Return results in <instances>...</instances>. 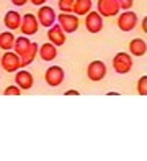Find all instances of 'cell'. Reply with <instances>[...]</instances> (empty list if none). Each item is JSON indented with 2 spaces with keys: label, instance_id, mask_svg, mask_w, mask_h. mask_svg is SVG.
Masks as SVG:
<instances>
[{
  "label": "cell",
  "instance_id": "6da1fadb",
  "mask_svg": "<svg viewBox=\"0 0 147 161\" xmlns=\"http://www.w3.org/2000/svg\"><path fill=\"white\" fill-rule=\"evenodd\" d=\"M56 21L59 23V26L62 28V31L65 35H70L74 31H77L79 30V17L77 15H74V13H61Z\"/></svg>",
  "mask_w": 147,
  "mask_h": 161
},
{
  "label": "cell",
  "instance_id": "7a4b0ae2",
  "mask_svg": "<svg viewBox=\"0 0 147 161\" xmlns=\"http://www.w3.org/2000/svg\"><path fill=\"white\" fill-rule=\"evenodd\" d=\"M132 58L129 53H118L114 58H113V68L118 74H128V72L132 69Z\"/></svg>",
  "mask_w": 147,
  "mask_h": 161
},
{
  "label": "cell",
  "instance_id": "3957f363",
  "mask_svg": "<svg viewBox=\"0 0 147 161\" xmlns=\"http://www.w3.org/2000/svg\"><path fill=\"white\" fill-rule=\"evenodd\" d=\"M18 30H21L23 36H33V35H36L38 30H39V23H38L36 15H33V13H26V15H23V17H21V23H20Z\"/></svg>",
  "mask_w": 147,
  "mask_h": 161
},
{
  "label": "cell",
  "instance_id": "277c9868",
  "mask_svg": "<svg viewBox=\"0 0 147 161\" xmlns=\"http://www.w3.org/2000/svg\"><path fill=\"white\" fill-rule=\"evenodd\" d=\"M65 72L61 66H49L44 72V79H46V84L51 87H59L64 82Z\"/></svg>",
  "mask_w": 147,
  "mask_h": 161
},
{
  "label": "cell",
  "instance_id": "5b68a950",
  "mask_svg": "<svg viewBox=\"0 0 147 161\" xmlns=\"http://www.w3.org/2000/svg\"><path fill=\"white\" fill-rule=\"evenodd\" d=\"M137 25V15L134 12H129V10H124L119 13L118 17V28L121 31L128 33V31H132Z\"/></svg>",
  "mask_w": 147,
  "mask_h": 161
},
{
  "label": "cell",
  "instance_id": "8992f818",
  "mask_svg": "<svg viewBox=\"0 0 147 161\" xmlns=\"http://www.w3.org/2000/svg\"><path fill=\"white\" fill-rule=\"evenodd\" d=\"M0 64H2L5 72H17L21 68L20 56L17 53H12V51H7L0 56Z\"/></svg>",
  "mask_w": 147,
  "mask_h": 161
},
{
  "label": "cell",
  "instance_id": "52a82bcc",
  "mask_svg": "<svg viewBox=\"0 0 147 161\" xmlns=\"http://www.w3.org/2000/svg\"><path fill=\"white\" fill-rule=\"evenodd\" d=\"M85 28L88 33L92 35H97L103 30V17L100 15L98 12H93L90 10L85 15Z\"/></svg>",
  "mask_w": 147,
  "mask_h": 161
},
{
  "label": "cell",
  "instance_id": "ba28073f",
  "mask_svg": "<svg viewBox=\"0 0 147 161\" xmlns=\"http://www.w3.org/2000/svg\"><path fill=\"white\" fill-rule=\"evenodd\" d=\"M36 18H38V23L41 26L49 28V26H53L56 23L57 15H56V12H54L53 7H49V5L44 3V5L39 7V12H38V15H36Z\"/></svg>",
  "mask_w": 147,
  "mask_h": 161
},
{
  "label": "cell",
  "instance_id": "9c48e42d",
  "mask_svg": "<svg viewBox=\"0 0 147 161\" xmlns=\"http://www.w3.org/2000/svg\"><path fill=\"white\" fill-rule=\"evenodd\" d=\"M97 12L105 18H111L116 17L119 12V5L118 0H98L97 2Z\"/></svg>",
  "mask_w": 147,
  "mask_h": 161
},
{
  "label": "cell",
  "instance_id": "30bf717a",
  "mask_svg": "<svg viewBox=\"0 0 147 161\" xmlns=\"http://www.w3.org/2000/svg\"><path fill=\"white\" fill-rule=\"evenodd\" d=\"M87 76L90 80H93V82H98V80H101L103 77L106 76V66L103 61L97 59V61H92L90 64H88L87 68Z\"/></svg>",
  "mask_w": 147,
  "mask_h": 161
},
{
  "label": "cell",
  "instance_id": "8fae6325",
  "mask_svg": "<svg viewBox=\"0 0 147 161\" xmlns=\"http://www.w3.org/2000/svg\"><path fill=\"white\" fill-rule=\"evenodd\" d=\"M48 40L49 43H53L54 46H62L65 45V33L62 31V28L59 26V23L53 25V26H49V30H48Z\"/></svg>",
  "mask_w": 147,
  "mask_h": 161
},
{
  "label": "cell",
  "instance_id": "7c38bea8",
  "mask_svg": "<svg viewBox=\"0 0 147 161\" xmlns=\"http://www.w3.org/2000/svg\"><path fill=\"white\" fill-rule=\"evenodd\" d=\"M15 82L20 87L21 91H29L34 84V79H33V74L28 71H17V76H15Z\"/></svg>",
  "mask_w": 147,
  "mask_h": 161
},
{
  "label": "cell",
  "instance_id": "4fadbf2b",
  "mask_svg": "<svg viewBox=\"0 0 147 161\" xmlns=\"http://www.w3.org/2000/svg\"><path fill=\"white\" fill-rule=\"evenodd\" d=\"M38 54L43 61L51 63L57 58V46H54L53 43H43L41 46H38Z\"/></svg>",
  "mask_w": 147,
  "mask_h": 161
},
{
  "label": "cell",
  "instance_id": "5bb4252c",
  "mask_svg": "<svg viewBox=\"0 0 147 161\" xmlns=\"http://www.w3.org/2000/svg\"><path fill=\"white\" fill-rule=\"evenodd\" d=\"M36 56H38V43H33L31 41V45H29L23 53L20 54V61H21V68H26L28 64H31L34 59H36Z\"/></svg>",
  "mask_w": 147,
  "mask_h": 161
},
{
  "label": "cell",
  "instance_id": "9a60e30c",
  "mask_svg": "<svg viewBox=\"0 0 147 161\" xmlns=\"http://www.w3.org/2000/svg\"><path fill=\"white\" fill-rule=\"evenodd\" d=\"M20 23H21V15H20L18 12L10 10V12L5 13V17H3V25L8 28L10 31L18 30V28H20Z\"/></svg>",
  "mask_w": 147,
  "mask_h": 161
},
{
  "label": "cell",
  "instance_id": "2e32d148",
  "mask_svg": "<svg viewBox=\"0 0 147 161\" xmlns=\"http://www.w3.org/2000/svg\"><path fill=\"white\" fill-rule=\"evenodd\" d=\"M129 51L132 56H144L147 53V43L142 38H134L129 43Z\"/></svg>",
  "mask_w": 147,
  "mask_h": 161
},
{
  "label": "cell",
  "instance_id": "e0dca14e",
  "mask_svg": "<svg viewBox=\"0 0 147 161\" xmlns=\"http://www.w3.org/2000/svg\"><path fill=\"white\" fill-rule=\"evenodd\" d=\"M92 10V0H74L72 13L77 17H85Z\"/></svg>",
  "mask_w": 147,
  "mask_h": 161
},
{
  "label": "cell",
  "instance_id": "ac0fdd59",
  "mask_svg": "<svg viewBox=\"0 0 147 161\" xmlns=\"http://www.w3.org/2000/svg\"><path fill=\"white\" fill-rule=\"evenodd\" d=\"M15 38L17 36L13 35V31H3V33H0V49H3V51H10L13 49V45H15Z\"/></svg>",
  "mask_w": 147,
  "mask_h": 161
},
{
  "label": "cell",
  "instance_id": "d6986e66",
  "mask_svg": "<svg viewBox=\"0 0 147 161\" xmlns=\"http://www.w3.org/2000/svg\"><path fill=\"white\" fill-rule=\"evenodd\" d=\"M31 45V41H29L28 36H20V38H15V45H13V49H15V53H17L18 56L23 53V51Z\"/></svg>",
  "mask_w": 147,
  "mask_h": 161
},
{
  "label": "cell",
  "instance_id": "ffe728a7",
  "mask_svg": "<svg viewBox=\"0 0 147 161\" xmlns=\"http://www.w3.org/2000/svg\"><path fill=\"white\" fill-rule=\"evenodd\" d=\"M57 7L62 13H72V8H74V0H59L57 2Z\"/></svg>",
  "mask_w": 147,
  "mask_h": 161
},
{
  "label": "cell",
  "instance_id": "44dd1931",
  "mask_svg": "<svg viewBox=\"0 0 147 161\" xmlns=\"http://www.w3.org/2000/svg\"><path fill=\"white\" fill-rule=\"evenodd\" d=\"M137 92L139 96H147V76H142L137 80Z\"/></svg>",
  "mask_w": 147,
  "mask_h": 161
},
{
  "label": "cell",
  "instance_id": "7402d4cb",
  "mask_svg": "<svg viewBox=\"0 0 147 161\" xmlns=\"http://www.w3.org/2000/svg\"><path fill=\"white\" fill-rule=\"evenodd\" d=\"M3 94H5V96H20L21 89H20L18 86H8V87L3 91Z\"/></svg>",
  "mask_w": 147,
  "mask_h": 161
},
{
  "label": "cell",
  "instance_id": "603a6c76",
  "mask_svg": "<svg viewBox=\"0 0 147 161\" xmlns=\"http://www.w3.org/2000/svg\"><path fill=\"white\" fill-rule=\"evenodd\" d=\"M118 5H119V10H131L134 0H118Z\"/></svg>",
  "mask_w": 147,
  "mask_h": 161
},
{
  "label": "cell",
  "instance_id": "cb8c5ba5",
  "mask_svg": "<svg viewBox=\"0 0 147 161\" xmlns=\"http://www.w3.org/2000/svg\"><path fill=\"white\" fill-rule=\"evenodd\" d=\"M26 2L28 0H12V3L15 7H23V5H26Z\"/></svg>",
  "mask_w": 147,
  "mask_h": 161
},
{
  "label": "cell",
  "instance_id": "d4e9b609",
  "mask_svg": "<svg viewBox=\"0 0 147 161\" xmlns=\"http://www.w3.org/2000/svg\"><path fill=\"white\" fill-rule=\"evenodd\" d=\"M29 2H31L33 5H36V7H41V5H44L48 2V0H29Z\"/></svg>",
  "mask_w": 147,
  "mask_h": 161
},
{
  "label": "cell",
  "instance_id": "484cf974",
  "mask_svg": "<svg viewBox=\"0 0 147 161\" xmlns=\"http://www.w3.org/2000/svg\"><path fill=\"white\" fill-rule=\"evenodd\" d=\"M65 96H79V92L77 91H69V92H65Z\"/></svg>",
  "mask_w": 147,
  "mask_h": 161
},
{
  "label": "cell",
  "instance_id": "4316f807",
  "mask_svg": "<svg viewBox=\"0 0 147 161\" xmlns=\"http://www.w3.org/2000/svg\"><path fill=\"white\" fill-rule=\"evenodd\" d=\"M145 23H147V18L144 17V20H142V30H144V33L147 31V26H145Z\"/></svg>",
  "mask_w": 147,
  "mask_h": 161
}]
</instances>
